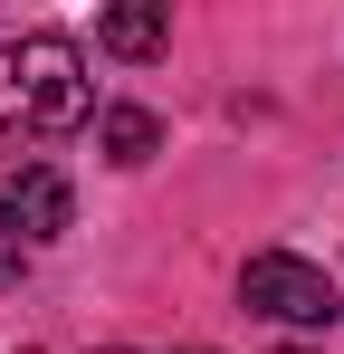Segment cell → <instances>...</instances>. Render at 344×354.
<instances>
[{"instance_id":"6da1fadb","label":"cell","mask_w":344,"mask_h":354,"mask_svg":"<svg viewBox=\"0 0 344 354\" xmlns=\"http://www.w3.org/2000/svg\"><path fill=\"white\" fill-rule=\"evenodd\" d=\"M86 106H96V86H86V58L67 39L0 48V124H19V134H77Z\"/></svg>"},{"instance_id":"7a4b0ae2","label":"cell","mask_w":344,"mask_h":354,"mask_svg":"<svg viewBox=\"0 0 344 354\" xmlns=\"http://www.w3.org/2000/svg\"><path fill=\"white\" fill-rule=\"evenodd\" d=\"M239 297L258 306V316H278V326H335V278L316 268V259H296V249H258L249 268H239Z\"/></svg>"},{"instance_id":"3957f363","label":"cell","mask_w":344,"mask_h":354,"mask_svg":"<svg viewBox=\"0 0 344 354\" xmlns=\"http://www.w3.org/2000/svg\"><path fill=\"white\" fill-rule=\"evenodd\" d=\"M67 211H77V192L57 163H19V173H0V239L10 249H39V239L67 230Z\"/></svg>"},{"instance_id":"277c9868","label":"cell","mask_w":344,"mask_h":354,"mask_svg":"<svg viewBox=\"0 0 344 354\" xmlns=\"http://www.w3.org/2000/svg\"><path fill=\"white\" fill-rule=\"evenodd\" d=\"M96 39H106L115 58H153V48L172 39V10H163V0H124V10L96 19Z\"/></svg>"},{"instance_id":"5b68a950","label":"cell","mask_w":344,"mask_h":354,"mask_svg":"<svg viewBox=\"0 0 344 354\" xmlns=\"http://www.w3.org/2000/svg\"><path fill=\"white\" fill-rule=\"evenodd\" d=\"M96 144H106V163H153L163 124L144 115V106H106V124H96Z\"/></svg>"},{"instance_id":"8992f818","label":"cell","mask_w":344,"mask_h":354,"mask_svg":"<svg viewBox=\"0 0 344 354\" xmlns=\"http://www.w3.org/2000/svg\"><path fill=\"white\" fill-rule=\"evenodd\" d=\"M0 278H19V249H10V239H0Z\"/></svg>"},{"instance_id":"52a82bcc","label":"cell","mask_w":344,"mask_h":354,"mask_svg":"<svg viewBox=\"0 0 344 354\" xmlns=\"http://www.w3.org/2000/svg\"><path fill=\"white\" fill-rule=\"evenodd\" d=\"M287 354H296V345H287Z\"/></svg>"}]
</instances>
